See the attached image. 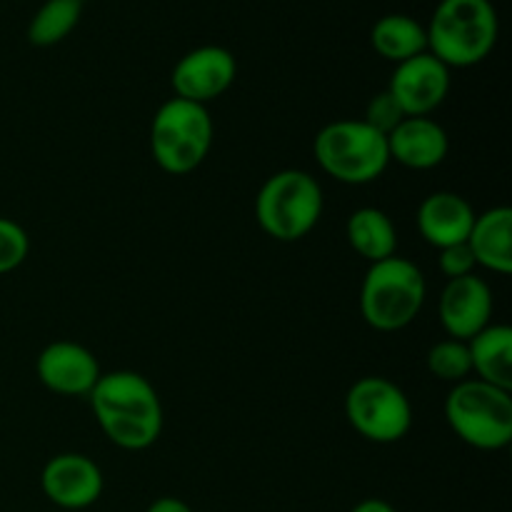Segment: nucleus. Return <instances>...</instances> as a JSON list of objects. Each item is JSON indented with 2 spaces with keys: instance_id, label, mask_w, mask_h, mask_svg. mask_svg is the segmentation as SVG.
<instances>
[{
  "instance_id": "nucleus-1",
  "label": "nucleus",
  "mask_w": 512,
  "mask_h": 512,
  "mask_svg": "<svg viewBox=\"0 0 512 512\" xmlns=\"http://www.w3.org/2000/svg\"><path fill=\"white\" fill-rule=\"evenodd\" d=\"M105 438L120 450H145L163 433V403L148 378L133 370L103 373L88 395Z\"/></svg>"
},
{
  "instance_id": "nucleus-2",
  "label": "nucleus",
  "mask_w": 512,
  "mask_h": 512,
  "mask_svg": "<svg viewBox=\"0 0 512 512\" xmlns=\"http://www.w3.org/2000/svg\"><path fill=\"white\" fill-rule=\"evenodd\" d=\"M428 53L453 68H473L495 50L500 38L498 10L490 0H440L425 25Z\"/></svg>"
},
{
  "instance_id": "nucleus-3",
  "label": "nucleus",
  "mask_w": 512,
  "mask_h": 512,
  "mask_svg": "<svg viewBox=\"0 0 512 512\" xmlns=\"http://www.w3.org/2000/svg\"><path fill=\"white\" fill-rule=\"evenodd\" d=\"M428 295L423 270L393 255L373 263L360 285V315L380 333H398L420 315Z\"/></svg>"
},
{
  "instance_id": "nucleus-4",
  "label": "nucleus",
  "mask_w": 512,
  "mask_h": 512,
  "mask_svg": "<svg viewBox=\"0 0 512 512\" xmlns=\"http://www.w3.org/2000/svg\"><path fill=\"white\" fill-rule=\"evenodd\" d=\"M323 188L310 173L298 168L270 175L255 198L260 230L278 243H295L313 233L323 215Z\"/></svg>"
},
{
  "instance_id": "nucleus-5",
  "label": "nucleus",
  "mask_w": 512,
  "mask_h": 512,
  "mask_svg": "<svg viewBox=\"0 0 512 512\" xmlns=\"http://www.w3.org/2000/svg\"><path fill=\"white\" fill-rule=\"evenodd\" d=\"M450 430L475 450H503L512 443V395L478 378L453 385L443 405Z\"/></svg>"
},
{
  "instance_id": "nucleus-6",
  "label": "nucleus",
  "mask_w": 512,
  "mask_h": 512,
  "mask_svg": "<svg viewBox=\"0 0 512 512\" xmlns=\"http://www.w3.org/2000/svg\"><path fill=\"white\" fill-rule=\"evenodd\" d=\"M215 125L208 108L183 98L165 100L150 123V150L160 170L188 175L198 170L213 148Z\"/></svg>"
},
{
  "instance_id": "nucleus-7",
  "label": "nucleus",
  "mask_w": 512,
  "mask_h": 512,
  "mask_svg": "<svg viewBox=\"0 0 512 512\" xmlns=\"http://www.w3.org/2000/svg\"><path fill=\"white\" fill-rule=\"evenodd\" d=\"M313 153L323 173L345 185H368L388 170V138L365 120H333L315 135Z\"/></svg>"
},
{
  "instance_id": "nucleus-8",
  "label": "nucleus",
  "mask_w": 512,
  "mask_h": 512,
  "mask_svg": "<svg viewBox=\"0 0 512 512\" xmlns=\"http://www.w3.org/2000/svg\"><path fill=\"white\" fill-rule=\"evenodd\" d=\"M345 418L360 438L390 445L403 440L413 428V405L393 380L365 375L345 395Z\"/></svg>"
},
{
  "instance_id": "nucleus-9",
  "label": "nucleus",
  "mask_w": 512,
  "mask_h": 512,
  "mask_svg": "<svg viewBox=\"0 0 512 512\" xmlns=\"http://www.w3.org/2000/svg\"><path fill=\"white\" fill-rule=\"evenodd\" d=\"M238 75V60L223 45H200L175 63L170 85L175 98L208 108L210 100L228 93Z\"/></svg>"
},
{
  "instance_id": "nucleus-10",
  "label": "nucleus",
  "mask_w": 512,
  "mask_h": 512,
  "mask_svg": "<svg viewBox=\"0 0 512 512\" xmlns=\"http://www.w3.org/2000/svg\"><path fill=\"white\" fill-rule=\"evenodd\" d=\"M40 488L60 512H78L98 503L103 495V470L83 453H60L45 463Z\"/></svg>"
},
{
  "instance_id": "nucleus-11",
  "label": "nucleus",
  "mask_w": 512,
  "mask_h": 512,
  "mask_svg": "<svg viewBox=\"0 0 512 512\" xmlns=\"http://www.w3.org/2000/svg\"><path fill=\"white\" fill-rule=\"evenodd\" d=\"M388 90L408 118H428L445 103L450 93V68L433 53H420L395 65Z\"/></svg>"
},
{
  "instance_id": "nucleus-12",
  "label": "nucleus",
  "mask_w": 512,
  "mask_h": 512,
  "mask_svg": "<svg viewBox=\"0 0 512 512\" xmlns=\"http://www.w3.org/2000/svg\"><path fill=\"white\" fill-rule=\"evenodd\" d=\"M493 290L478 275L448 280L438 300V315L448 338L465 340L493 323Z\"/></svg>"
},
{
  "instance_id": "nucleus-13",
  "label": "nucleus",
  "mask_w": 512,
  "mask_h": 512,
  "mask_svg": "<svg viewBox=\"0 0 512 512\" xmlns=\"http://www.w3.org/2000/svg\"><path fill=\"white\" fill-rule=\"evenodd\" d=\"M35 370H38L40 383L50 393L65 395V398H78V395L88 398L103 375L98 358L85 345L73 343V340H55L45 345L43 353L38 355Z\"/></svg>"
},
{
  "instance_id": "nucleus-14",
  "label": "nucleus",
  "mask_w": 512,
  "mask_h": 512,
  "mask_svg": "<svg viewBox=\"0 0 512 512\" xmlns=\"http://www.w3.org/2000/svg\"><path fill=\"white\" fill-rule=\"evenodd\" d=\"M450 138L433 118H405L388 135L390 163L410 170H433L448 158Z\"/></svg>"
},
{
  "instance_id": "nucleus-15",
  "label": "nucleus",
  "mask_w": 512,
  "mask_h": 512,
  "mask_svg": "<svg viewBox=\"0 0 512 512\" xmlns=\"http://www.w3.org/2000/svg\"><path fill=\"white\" fill-rule=\"evenodd\" d=\"M475 210L463 195L438 190L430 193L418 208V230L423 240L433 248L443 250L450 245L465 243L473 230Z\"/></svg>"
},
{
  "instance_id": "nucleus-16",
  "label": "nucleus",
  "mask_w": 512,
  "mask_h": 512,
  "mask_svg": "<svg viewBox=\"0 0 512 512\" xmlns=\"http://www.w3.org/2000/svg\"><path fill=\"white\" fill-rule=\"evenodd\" d=\"M468 248L473 253L475 265L493 270L498 275L512 273V210L508 205H498L485 213L475 215L473 230L468 235Z\"/></svg>"
},
{
  "instance_id": "nucleus-17",
  "label": "nucleus",
  "mask_w": 512,
  "mask_h": 512,
  "mask_svg": "<svg viewBox=\"0 0 512 512\" xmlns=\"http://www.w3.org/2000/svg\"><path fill=\"white\" fill-rule=\"evenodd\" d=\"M473 375L495 388L512 390V330L503 323H490L468 340Z\"/></svg>"
},
{
  "instance_id": "nucleus-18",
  "label": "nucleus",
  "mask_w": 512,
  "mask_h": 512,
  "mask_svg": "<svg viewBox=\"0 0 512 512\" xmlns=\"http://www.w3.org/2000/svg\"><path fill=\"white\" fill-rule=\"evenodd\" d=\"M350 248L370 265L398 255V228L380 208H358L345 223Z\"/></svg>"
},
{
  "instance_id": "nucleus-19",
  "label": "nucleus",
  "mask_w": 512,
  "mask_h": 512,
  "mask_svg": "<svg viewBox=\"0 0 512 512\" xmlns=\"http://www.w3.org/2000/svg\"><path fill=\"white\" fill-rule=\"evenodd\" d=\"M370 45L380 58L400 65L428 50V33L420 20L405 13H390L375 20L370 30Z\"/></svg>"
},
{
  "instance_id": "nucleus-20",
  "label": "nucleus",
  "mask_w": 512,
  "mask_h": 512,
  "mask_svg": "<svg viewBox=\"0 0 512 512\" xmlns=\"http://www.w3.org/2000/svg\"><path fill=\"white\" fill-rule=\"evenodd\" d=\"M83 0H45L28 25V40L38 48H50L68 38L80 23Z\"/></svg>"
},
{
  "instance_id": "nucleus-21",
  "label": "nucleus",
  "mask_w": 512,
  "mask_h": 512,
  "mask_svg": "<svg viewBox=\"0 0 512 512\" xmlns=\"http://www.w3.org/2000/svg\"><path fill=\"white\" fill-rule=\"evenodd\" d=\"M428 370L443 383H463L473 375L470 350L465 340L445 338L428 350Z\"/></svg>"
},
{
  "instance_id": "nucleus-22",
  "label": "nucleus",
  "mask_w": 512,
  "mask_h": 512,
  "mask_svg": "<svg viewBox=\"0 0 512 512\" xmlns=\"http://www.w3.org/2000/svg\"><path fill=\"white\" fill-rule=\"evenodd\" d=\"M30 253V238L20 223L0 218V275L13 273Z\"/></svg>"
},
{
  "instance_id": "nucleus-23",
  "label": "nucleus",
  "mask_w": 512,
  "mask_h": 512,
  "mask_svg": "<svg viewBox=\"0 0 512 512\" xmlns=\"http://www.w3.org/2000/svg\"><path fill=\"white\" fill-rule=\"evenodd\" d=\"M405 118H408V115H405V110L400 108V103L393 98V93L385 88V90H380L375 98H370V103L365 105V115L360 120H365L370 128L378 130V133H383L385 138H388V135L393 133V130L398 128Z\"/></svg>"
},
{
  "instance_id": "nucleus-24",
  "label": "nucleus",
  "mask_w": 512,
  "mask_h": 512,
  "mask_svg": "<svg viewBox=\"0 0 512 512\" xmlns=\"http://www.w3.org/2000/svg\"><path fill=\"white\" fill-rule=\"evenodd\" d=\"M438 265H440V273H443L448 280L473 275V270L478 268V265H475L473 253H470L468 243H458V245H450V248L440 250Z\"/></svg>"
},
{
  "instance_id": "nucleus-25",
  "label": "nucleus",
  "mask_w": 512,
  "mask_h": 512,
  "mask_svg": "<svg viewBox=\"0 0 512 512\" xmlns=\"http://www.w3.org/2000/svg\"><path fill=\"white\" fill-rule=\"evenodd\" d=\"M145 512H193V508L185 500L173 498V495H163V498L153 500Z\"/></svg>"
},
{
  "instance_id": "nucleus-26",
  "label": "nucleus",
  "mask_w": 512,
  "mask_h": 512,
  "mask_svg": "<svg viewBox=\"0 0 512 512\" xmlns=\"http://www.w3.org/2000/svg\"><path fill=\"white\" fill-rule=\"evenodd\" d=\"M350 512H398V510H395L393 505L383 498H365V500H360V503L355 505Z\"/></svg>"
},
{
  "instance_id": "nucleus-27",
  "label": "nucleus",
  "mask_w": 512,
  "mask_h": 512,
  "mask_svg": "<svg viewBox=\"0 0 512 512\" xmlns=\"http://www.w3.org/2000/svg\"><path fill=\"white\" fill-rule=\"evenodd\" d=\"M83 3H85V0H83Z\"/></svg>"
},
{
  "instance_id": "nucleus-28",
  "label": "nucleus",
  "mask_w": 512,
  "mask_h": 512,
  "mask_svg": "<svg viewBox=\"0 0 512 512\" xmlns=\"http://www.w3.org/2000/svg\"><path fill=\"white\" fill-rule=\"evenodd\" d=\"M58 512H60V510H58Z\"/></svg>"
}]
</instances>
